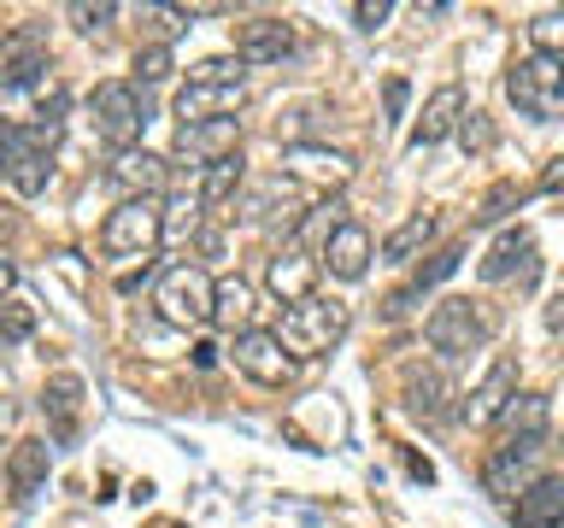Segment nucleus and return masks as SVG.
Instances as JSON below:
<instances>
[{"instance_id":"nucleus-1","label":"nucleus","mask_w":564,"mask_h":528,"mask_svg":"<svg viewBox=\"0 0 564 528\" xmlns=\"http://www.w3.org/2000/svg\"><path fill=\"white\" fill-rule=\"evenodd\" d=\"M347 306L341 299H324V294H312V299H300V306L282 311V329H276V341L294 352V359H317V352H329V346H341V334H347Z\"/></svg>"},{"instance_id":"nucleus-2","label":"nucleus","mask_w":564,"mask_h":528,"mask_svg":"<svg viewBox=\"0 0 564 528\" xmlns=\"http://www.w3.org/2000/svg\"><path fill=\"white\" fill-rule=\"evenodd\" d=\"M148 118H153V112H148V88H135V82H100V88H95V135H100L112 153L141 147Z\"/></svg>"},{"instance_id":"nucleus-3","label":"nucleus","mask_w":564,"mask_h":528,"mask_svg":"<svg viewBox=\"0 0 564 528\" xmlns=\"http://www.w3.org/2000/svg\"><path fill=\"white\" fill-rule=\"evenodd\" d=\"M165 241V206L159 200H118L100 223V246L112 258H148Z\"/></svg>"},{"instance_id":"nucleus-4","label":"nucleus","mask_w":564,"mask_h":528,"mask_svg":"<svg viewBox=\"0 0 564 528\" xmlns=\"http://www.w3.org/2000/svg\"><path fill=\"white\" fill-rule=\"evenodd\" d=\"M212 294H218V282H212L200 264H171V271L159 276L153 306L171 329H200V323H212Z\"/></svg>"},{"instance_id":"nucleus-5","label":"nucleus","mask_w":564,"mask_h":528,"mask_svg":"<svg viewBox=\"0 0 564 528\" xmlns=\"http://www.w3.org/2000/svg\"><path fill=\"white\" fill-rule=\"evenodd\" d=\"M423 334H430V346L441 352V359H465V352H476L494 334V317L482 311V299H441V306L430 311V323H423Z\"/></svg>"},{"instance_id":"nucleus-6","label":"nucleus","mask_w":564,"mask_h":528,"mask_svg":"<svg viewBox=\"0 0 564 528\" xmlns=\"http://www.w3.org/2000/svg\"><path fill=\"white\" fill-rule=\"evenodd\" d=\"M506 95H511V106H518L523 118L546 123L564 106V59H541V53L518 59L506 70Z\"/></svg>"},{"instance_id":"nucleus-7","label":"nucleus","mask_w":564,"mask_h":528,"mask_svg":"<svg viewBox=\"0 0 564 528\" xmlns=\"http://www.w3.org/2000/svg\"><path fill=\"white\" fill-rule=\"evenodd\" d=\"M236 218L253 223V229H271V223L300 229V218H306V188H300L294 176H259V183H247V194L236 200Z\"/></svg>"},{"instance_id":"nucleus-8","label":"nucleus","mask_w":564,"mask_h":528,"mask_svg":"<svg viewBox=\"0 0 564 528\" xmlns=\"http://www.w3.org/2000/svg\"><path fill=\"white\" fill-rule=\"evenodd\" d=\"M229 359H236V370L247 382H259V387L294 382V352L276 341V329H241L236 346H229Z\"/></svg>"},{"instance_id":"nucleus-9","label":"nucleus","mask_w":564,"mask_h":528,"mask_svg":"<svg viewBox=\"0 0 564 528\" xmlns=\"http://www.w3.org/2000/svg\"><path fill=\"white\" fill-rule=\"evenodd\" d=\"M47 70V30L42 24H18L0 42V88H30Z\"/></svg>"},{"instance_id":"nucleus-10","label":"nucleus","mask_w":564,"mask_h":528,"mask_svg":"<svg viewBox=\"0 0 564 528\" xmlns=\"http://www.w3.org/2000/svg\"><path fill=\"white\" fill-rule=\"evenodd\" d=\"M541 452H546V440H511V447H500L482 470V487L494 493V499H518V493L535 482V458Z\"/></svg>"},{"instance_id":"nucleus-11","label":"nucleus","mask_w":564,"mask_h":528,"mask_svg":"<svg viewBox=\"0 0 564 528\" xmlns=\"http://www.w3.org/2000/svg\"><path fill=\"white\" fill-rule=\"evenodd\" d=\"M241 100H247L241 82H183V95H176V118H183V130H194V123L236 118Z\"/></svg>"},{"instance_id":"nucleus-12","label":"nucleus","mask_w":564,"mask_h":528,"mask_svg":"<svg viewBox=\"0 0 564 528\" xmlns=\"http://www.w3.org/2000/svg\"><path fill=\"white\" fill-rule=\"evenodd\" d=\"M176 153L194 158L200 170L224 165V158L241 153V118H218V123H194V130H176Z\"/></svg>"},{"instance_id":"nucleus-13","label":"nucleus","mask_w":564,"mask_h":528,"mask_svg":"<svg viewBox=\"0 0 564 528\" xmlns=\"http://www.w3.org/2000/svg\"><path fill=\"white\" fill-rule=\"evenodd\" d=\"M106 183H112L123 200H153V194L165 188V158L148 153V147H130L106 165Z\"/></svg>"},{"instance_id":"nucleus-14","label":"nucleus","mask_w":564,"mask_h":528,"mask_svg":"<svg viewBox=\"0 0 564 528\" xmlns=\"http://www.w3.org/2000/svg\"><path fill=\"white\" fill-rule=\"evenodd\" d=\"M511 528H564V475H535L511 505Z\"/></svg>"},{"instance_id":"nucleus-15","label":"nucleus","mask_w":564,"mask_h":528,"mask_svg":"<svg viewBox=\"0 0 564 528\" xmlns=\"http://www.w3.org/2000/svg\"><path fill=\"white\" fill-rule=\"evenodd\" d=\"M535 235L529 229H506L500 241H494V253L482 258V282H506V276H518V288H529L535 282Z\"/></svg>"},{"instance_id":"nucleus-16","label":"nucleus","mask_w":564,"mask_h":528,"mask_svg":"<svg viewBox=\"0 0 564 528\" xmlns=\"http://www.w3.org/2000/svg\"><path fill=\"white\" fill-rule=\"evenodd\" d=\"M282 53H294V24H282V18H253V24L236 30L241 65H276Z\"/></svg>"},{"instance_id":"nucleus-17","label":"nucleus","mask_w":564,"mask_h":528,"mask_svg":"<svg viewBox=\"0 0 564 528\" xmlns=\"http://www.w3.org/2000/svg\"><path fill=\"white\" fill-rule=\"evenodd\" d=\"M47 470H53V447L42 435H30V440H18L12 458H7V487H12V499H35V493L47 487Z\"/></svg>"},{"instance_id":"nucleus-18","label":"nucleus","mask_w":564,"mask_h":528,"mask_svg":"<svg viewBox=\"0 0 564 528\" xmlns=\"http://www.w3.org/2000/svg\"><path fill=\"white\" fill-rule=\"evenodd\" d=\"M282 165H289V176H312V183H324V188H341L352 176V158L341 147H312V141L282 147Z\"/></svg>"},{"instance_id":"nucleus-19","label":"nucleus","mask_w":564,"mask_h":528,"mask_svg":"<svg viewBox=\"0 0 564 528\" xmlns=\"http://www.w3.org/2000/svg\"><path fill=\"white\" fill-rule=\"evenodd\" d=\"M312 282H317V258L289 246V253H276L264 264V288H271L282 306H300V299H312Z\"/></svg>"},{"instance_id":"nucleus-20","label":"nucleus","mask_w":564,"mask_h":528,"mask_svg":"<svg viewBox=\"0 0 564 528\" xmlns=\"http://www.w3.org/2000/svg\"><path fill=\"white\" fill-rule=\"evenodd\" d=\"M494 422H500V447H511V440H546L553 411H546V394H511V405Z\"/></svg>"},{"instance_id":"nucleus-21","label":"nucleus","mask_w":564,"mask_h":528,"mask_svg":"<svg viewBox=\"0 0 564 528\" xmlns=\"http://www.w3.org/2000/svg\"><path fill=\"white\" fill-rule=\"evenodd\" d=\"M511 394H518V364L500 359V364H494L488 376H482V387H476V394L465 399V422H494V417H500L506 405H511Z\"/></svg>"},{"instance_id":"nucleus-22","label":"nucleus","mask_w":564,"mask_h":528,"mask_svg":"<svg viewBox=\"0 0 564 528\" xmlns=\"http://www.w3.org/2000/svg\"><path fill=\"white\" fill-rule=\"evenodd\" d=\"M324 264L341 282H359L370 271V235H365V223H341L335 235L324 241Z\"/></svg>"},{"instance_id":"nucleus-23","label":"nucleus","mask_w":564,"mask_h":528,"mask_svg":"<svg viewBox=\"0 0 564 528\" xmlns=\"http://www.w3.org/2000/svg\"><path fill=\"white\" fill-rule=\"evenodd\" d=\"M458 118H465V95L458 88H435L430 106H423L417 130H412V147H435V141H447L458 130Z\"/></svg>"},{"instance_id":"nucleus-24","label":"nucleus","mask_w":564,"mask_h":528,"mask_svg":"<svg viewBox=\"0 0 564 528\" xmlns=\"http://www.w3.org/2000/svg\"><path fill=\"white\" fill-rule=\"evenodd\" d=\"M42 411L53 417V435L70 440L77 435V411H83V376H70V370H59L47 387H42Z\"/></svg>"},{"instance_id":"nucleus-25","label":"nucleus","mask_w":564,"mask_h":528,"mask_svg":"<svg viewBox=\"0 0 564 528\" xmlns=\"http://www.w3.org/2000/svg\"><path fill=\"white\" fill-rule=\"evenodd\" d=\"M212 323H224V329H247L253 323V288H247L241 276H224L218 282V294H212Z\"/></svg>"},{"instance_id":"nucleus-26","label":"nucleus","mask_w":564,"mask_h":528,"mask_svg":"<svg viewBox=\"0 0 564 528\" xmlns=\"http://www.w3.org/2000/svg\"><path fill=\"white\" fill-rule=\"evenodd\" d=\"M430 241H435V211H412V218L382 241V258L388 264H412V253H423Z\"/></svg>"},{"instance_id":"nucleus-27","label":"nucleus","mask_w":564,"mask_h":528,"mask_svg":"<svg viewBox=\"0 0 564 528\" xmlns=\"http://www.w3.org/2000/svg\"><path fill=\"white\" fill-rule=\"evenodd\" d=\"M447 376H441V370H412V376H405V405H412V417H441L447 411Z\"/></svg>"},{"instance_id":"nucleus-28","label":"nucleus","mask_w":564,"mask_h":528,"mask_svg":"<svg viewBox=\"0 0 564 528\" xmlns=\"http://www.w3.org/2000/svg\"><path fill=\"white\" fill-rule=\"evenodd\" d=\"M200 194H171V200H165V241H183V235H194V229H200Z\"/></svg>"},{"instance_id":"nucleus-29","label":"nucleus","mask_w":564,"mask_h":528,"mask_svg":"<svg viewBox=\"0 0 564 528\" xmlns=\"http://www.w3.org/2000/svg\"><path fill=\"white\" fill-rule=\"evenodd\" d=\"M236 188H241V153H236V158H224V165H212V170L200 176V188H194V194H200V206H224Z\"/></svg>"},{"instance_id":"nucleus-30","label":"nucleus","mask_w":564,"mask_h":528,"mask_svg":"<svg viewBox=\"0 0 564 528\" xmlns=\"http://www.w3.org/2000/svg\"><path fill=\"white\" fill-rule=\"evenodd\" d=\"M529 42H535L541 59H564V7L541 12L535 24H529Z\"/></svg>"},{"instance_id":"nucleus-31","label":"nucleus","mask_w":564,"mask_h":528,"mask_svg":"<svg viewBox=\"0 0 564 528\" xmlns=\"http://www.w3.org/2000/svg\"><path fill=\"white\" fill-rule=\"evenodd\" d=\"M35 329V306L30 299H0V341H24Z\"/></svg>"},{"instance_id":"nucleus-32","label":"nucleus","mask_w":564,"mask_h":528,"mask_svg":"<svg viewBox=\"0 0 564 528\" xmlns=\"http://www.w3.org/2000/svg\"><path fill=\"white\" fill-rule=\"evenodd\" d=\"M241 59H236V53H212V59H200V65H194L188 70V82H241Z\"/></svg>"},{"instance_id":"nucleus-33","label":"nucleus","mask_w":564,"mask_h":528,"mask_svg":"<svg viewBox=\"0 0 564 528\" xmlns=\"http://www.w3.org/2000/svg\"><path fill=\"white\" fill-rule=\"evenodd\" d=\"M171 77V47H135V88Z\"/></svg>"},{"instance_id":"nucleus-34","label":"nucleus","mask_w":564,"mask_h":528,"mask_svg":"<svg viewBox=\"0 0 564 528\" xmlns=\"http://www.w3.org/2000/svg\"><path fill=\"white\" fill-rule=\"evenodd\" d=\"M70 18H77V30L95 35V30H106V24L118 18V7H112V0H100V7H88V0H77V7H70Z\"/></svg>"},{"instance_id":"nucleus-35","label":"nucleus","mask_w":564,"mask_h":528,"mask_svg":"<svg viewBox=\"0 0 564 528\" xmlns=\"http://www.w3.org/2000/svg\"><path fill=\"white\" fill-rule=\"evenodd\" d=\"M388 0H359V7H352V18H359V30H377V24H388Z\"/></svg>"},{"instance_id":"nucleus-36","label":"nucleus","mask_w":564,"mask_h":528,"mask_svg":"<svg viewBox=\"0 0 564 528\" xmlns=\"http://www.w3.org/2000/svg\"><path fill=\"white\" fill-rule=\"evenodd\" d=\"M405 95H412V88H405V77H388V88H382L388 118H405Z\"/></svg>"},{"instance_id":"nucleus-37","label":"nucleus","mask_w":564,"mask_h":528,"mask_svg":"<svg viewBox=\"0 0 564 528\" xmlns=\"http://www.w3.org/2000/svg\"><path fill=\"white\" fill-rule=\"evenodd\" d=\"M488 141H494V130L470 112V118H465V147H488Z\"/></svg>"},{"instance_id":"nucleus-38","label":"nucleus","mask_w":564,"mask_h":528,"mask_svg":"<svg viewBox=\"0 0 564 528\" xmlns=\"http://www.w3.org/2000/svg\"><path fill=\"white\" fill-rule=\"evenodd\" d=\"M541 194H564V158H553V165L541 170Z\"/></svg>"},{"instance_id":"nucleus-39","label":"nucleus","mask_w":564,"mask_h":528,"mask_svg":"<svg viewBox=\"0 0 564 528\" xmlns=\"http://www.w3.org/2000/svg\"><path fill=\"white\" fill-rule=\"evenodd\" d=\"M546 329H564V282H558V294H553V306H546Z\"/></svg>"},{"instance_id":"nucleus-40","label":"nucleus","mask_w":564,"mask_h":528,"mask_svg":"<svg viewBox=\"0 0 564 528\" xmlns=\"http://www.w3.org/2000/svg\"><path fill=\"white\" fill-rule=\"evenodd\" d=\"M12 288H18V264L0 258V299H12Z\"/></svg>"},{"instance_id":"nucleus-41","label":"nucleus","mask_w":564,"mask_h":528,"mask_svg":"<svg viewBox=\"0 0 564 528\" xmlns=\"http://www.w3.org/2000/svg\"><path fill=\"white\" fill-rule=\"evenodd\" d=\"M7 422H12V405H7V399H0V429H7Z\"/></svg>"},{"instance_id":"nucleus-42","label":"nucleus","mask_w":564,"mask_h":528,"mask_svg":"<svg viewBox=\"0 0 564 528\" xmlns=\"http://www.w3.org/2000/svg\"><path fill=\"white\" fill-rule=\"evenodd\" d=\"M0 176H7V141H0Z\"/></svg>"},{"instance_id":"nucleus-43","label":"nucleus","mask_w":564,"mask_h":528,"mask_svg":"<svg viewBox=\"0 0 564 528\" xmlns=\"http://www.w3.org/2000/svg\"><path fill=\"white\" fill-rule=\"evenodd\" d=\"M165 528H183V522H165Z\"/></svg>"},{"instance_id":"nucleus-44","label":"nucleus","mask_w":564,"mask_h":528,"mask_svg":"<svg viewBox=\"0 0 564 528\" xmlns=\"http://www.w3.org/2000/svg\"><path fill=\"white\" fill-rule=\"evenodd\" d=\"M0 42H7V35H0Z\"/></svg>"}]
</instances>
